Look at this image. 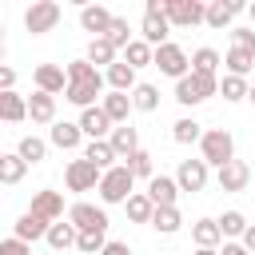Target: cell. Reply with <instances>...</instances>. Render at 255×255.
<instances>
[{
    "label": "cell",
    "instance_id": "obj_11",
    "mask_svg": "<svg viewBox=\"0 0 255 255\" xmlns=\"http://www.w3.org/2000/svg\"><path fill=\"white\" fill-rule=\"evenodd\" d=\"M32 80H36V92H48V96L68 92V68H60V64H40L32 72Z\"/></svg>",
    "mask_w": 255,
    "mask_h": 255
},
{
    "label": "cell",
    "instance_id": "obj_50",
    "mask_svg": "<svg viewBox=\"0 0 255 255\" xmlns=\"http://www.w3.org/2000/svg\"><path fill=\"white\" fill-rule=\"evenodd\" d=\"M195 255H219V251H211V247H199V251H195Z\"/></svg>",
    "mask_w": 255,
    "mask_h": 255
},
{
    "label": "cell",
    "instance_id": "obj_36",
    "mask_svg": "<svg viewBox=\"0 0 255 255\" xmlns=\"http://www.w3.org/2000/svg\"><path fill=\"white\" fill-rule=\"evenodd\" d=\"M104 40H108V44H112V48H116V52H124V48H128V44H131V40H135V36H131V28H128V20H124V16H116V20H112V28H108V36H104Z\"/></svg>",
    "mask_w": 255,
    "mask_h": 255
},
{
    "label": "cell",
    "instance_id": "obj_40",
    "mask_svg": "<svg viewBox=\"0 0 255 255\" xmlns=\"http://www.w3.org/2000/svg\"><path fill=\"white\" fill-rule=\"evenodd\" d=\"M131 104H135L139 112H155V108H159V88H155V84H139V88L131 92Z\"/></svg>",
    "mask_w": 255,
    "mask_h": 255
},
{
    "label": "cell",
    "instance_id": "obj_16",
    "mask_svg": "<svg viewBox=\"0 0 255 255\" xmlns=\"http://www.w3.org/2000/svg\"><path fill=\"white\" fill-rule=\"evenodd\" d=\"M28 211L44 215L48 223H60V219H64V195H60V191H52V187H44V191H36V195H32V207H28Z\"/></svg>",
    "mask_w": 255,
    "mask_h": 255
},
{
    "label": "cell",
    "instance_id": "obj_39",
    "mask_svg": "<svg viewBox=\"0 0 255 255\" xmlns=\"http://www.w3.org/2000/svg\"><path fill=\"white\" fill-rule=\"evenodd\" d=\"M88 60H92L96 68H100V64H104V68H112V64H116V48L100 36V40H92V44H88Z\"/></svg>",
    "mask_w": 255,
    "mask_h": 255
},
{
    "label": "cell",
    "instance_id": "obj_29",
    "mask_svg": "<svg viewBox=\"0 0 255 255\" xmlns=\"http://www.w3.org/2000/svg\"><path fill=\"white\" fill-rule=\"evenodd\" d=\"M76 239H80V231L72 223H64V219L48 227V247L52 251H68V247H76Z\"/></svg>",
    "mask_w": 255,
    "mask_h": 255
},
{
    "label": "cell",
    "instance_id": "obj_7",
    "mask_svg": "<svg viewBox=\"0 0 255 255\" xmlns=\"http://www.w3.org/2000/svg\"><path fill=\"white\" fill-rule=\"evenodd\" d=\"M163 12L175 28H195L207 24V4L203 0H163Z\"/></svg>",
    "mask_w": 255,
    "mask_h": 255
},
{
    "label": "cell",
    "instance_id": "obj_24",
    "mask_svg": "<svg viewBox=\"0 0 255 255\" xmlns=\"http://www.w3.org/2000/svg\"><path fill=\"white\" fill-rule=\"evenodd\" d=\"M0 120H4V124L28 120V100H24L20 92H0Z\"/></svg>",
    "mask_w": 255,
    "mask_h": 255
},
{
    "label": "cell",
    "instance_id": "obj_23",
    "mask_svg": "<svg viewBox=\"0 0 255 255\" xmlns=\"http://www.w3.org/2000/svg\"><path fill=\"white\" fill-rule=\"evenodd\" d=\"M48 139H52L60 151H76V147H80V139H84V131H80V124H68V120H60V124H52Z\"/></svg>",
    "mask_w": 255,
    "mask_h": 255
},
{
    "label": "cell",
    "instance_id": "obj_45",
    "mask_svg": "<svg viewBox=\"0 0 255 255\" xmlns=\"http://www.w3.org/2000/svg\"><path fill=\"white\" fill-rule=\"evenodd\" d=\"M0 255H32V243H24V239L8 235V239L0 243Z\"/></svg>",
    "mask_w": 255,
    "mask_h": 255
},
{
    "label": "cell",
    "instance_id": "obj_13",
    "mask_svg": "<svg viewBox=\"0 0 255 255\" xmlns=\"http://www.w3.org/2000/svg\"><path fill=\"white\" fill-rule=\"evenodd\" d=\"M112 20H116V16H112L104 4H84V8H80V28H84V32H92V40L108 36Z\"/></svg>",
    "mask_w": 255,
    "mask_h": 255
},
{
    "label": "cell",
    "instance_id": "obj_37",
    "mask_svg": "<svg viewBox=\"0 0 255 255\" xmlns=\"http://www.w3.org/2000/svg\"><path fill=\"white\" fill-rule=\"evenodd\" d=\"M16 151H20V155L28 159V167H32V163H40V159L48 155V143H44L40 135H24V139L16 143Z\"/></svg>",
    "mask_w": 255,
    "mask_h": 255
},
{
    "label": "cell",
    "instance_id": "obj_1",
    "mask_svg": "<svg viewBox=\"0 0 255 255\" xmlns=\"http://www.w3.org/2000/svg\"><path fill=\"white\" fill-rule=\"evenodd\" d=\"M104 84H108V80L100 76V68H96L88 56H84V60H72V64H68V92H64V100L76 104L80 112H88V108H96Z\"/></svg>",
    "mask_w": 255,
    "mask_h": 255
},
{
    "label": "cell",
    "instance_id": "obj_48",
    "mask_svg": "<svg viewBox=\"0 0 255 255\" xmlns=\"http://www.w3.org/2000/svg\"><path fill=\"white\" fill-rule=\"evenodd\" d=\"M239 243H243V247H247V251H251V255H255V223H251V227H247V231H243V239H239Z\"/></svg>",
    "mask_w": 255,
    "mask_h": 255
},
{
    "label": "cell",
    "instance_id": "obj_27",
    "mask_svg": "<svg viewBox=\"0 0 255 255\" xmlns=\"http://www.w3.org/2000/svg\"><path fill=\"white\" fill-rule=\"evenodd\" d=\"M24 171H28V159L20 155V151H4L0 155V183H20L24 179Z\"/></svg>",
    "mask_w": 255,
    "mask_h": 255
},
{
    "label": "cell",
    "instance_id": "obj_28",
    "mask_svg": "<svg viewBox=\"0 0 255 255\" xmlns=\"http://www.w3.org/2000/svg\"><path fill=\"white\" fill-rule=\"evenodd\" d=\"M84 159H92V163H96V167H100V171H112V167H116V159H120V155H116V151H112V143H108V139H92V143H88V147H84Z\"/></svg>",
    "mask_w": 255,
    "mask_h": 255
},
{
    "label": "cell",
    "instance_id": "obj_2",
    "mask_svg": "<svg viewBox=\"0 0 255 255\" xmlns=\"http://www.w3.org/2000/svg\"><path fill=\"white\" fill-rule=\"evenodd\" d=\"M199 159H203L207 167H227V163L235 159V139H231V131H227V128H207L203 139H199Z\"/></svg>",
    "mask_w": 255,
    "mask_h": 255
},
{
    "label": "cell",
    "instance_id": "obj_49",
    "mask_svg": "<svg viewBox=\"0 0 255 255\" xmlns=\"http://www.w3.org/2000/svg\"><path fill=\"white\" fill-rule=\"evenodd\" d=\"M219 255H251V251H247L243 243H223V251H219Z\"/></svg>",
    "mask_w": 255,
    "mask_h": 255
},
{
    "label": "cell",
    "instance_id": "obj_8",
    "mask_svg": "<svg viewBox=\"0 0 255 255\" xmlns=\"http://www.w3.org/2000/svg\"><path fill=\"white\" fill-rule=\"evenodd\" d=\"M155 68L163 72V76H171L175 84L183 80V76H191V56L179 48V44H163V48H155Z\"/></svg>",
    "mask_w": 255,
    "mask_h": 255
},
{
    "label": "cell",
    "instance_id": "obj_43",
    "mask_svg": "<svg viewBox=\"0 0 255 255\" xmlns=\"http://www.w3.org/2000/svg\"><path fill=\"white\" fill-rule=\"evenodd\" d=\"M76 247H80L84 255H100V251L108 247V231H80Z\"/></svg>",
    "mask_w": 255,
    "mask_h": 255
},
{
    "label": "cell",
    "instance_id": "obj_18",
    "mask_svg": "<svg viewBox=\"0 0 255 255\" xmlns=\"http://www.w3.org/2000/svg\"><path fill=\"white\" fill-rule=\"evenodd\" d=\"M108 143H112V151H116V155H120V159L128 163V159H131V155L139 151V131H135L131 124H120V128H116V131L108 135Z\"/></svg>",
    "mask_w": 255,
    "mask_h": 255
},
{
    "label": "cell",
    "instance_id": "obj_17",
    "mask_svg": "<svg viewBox=\"0 0 255 255\" xmlns=\"http://www.w3.org/2000/svg\"><path fill=\"white\" fill-rule=\"evenodd\" d=\"M48 219L44 215H36V211H24L20 219H16V227H12V235L16 239H24V243H36V239H48Z\"/></svg>",
    "mask_w": 255,
    "mask_h": 255
},
{
    "label": "cell",
    "instance_id": "obj_25",
    "mask_svg": "<svg viewBox=\"0 0 255 255\" xmlns=\"http://www.w3.org/2000/svg\"><path fill=\"white\" fill-rule=\"evenodd\" d=\"M100 108H104V112H108V120L120 128V124H128V112H131L135 104H131V96H128V92H108Z\"/></svg>",
    "mask_w": 255,
    "mask_h": 255
},
{
    "label": "cell",
    "instance_id": "obj_12",
    "mask_svg": "<svg viewBox=\"0 0 255 255\" xmlns=\"http://www.w3.org/2000/svg\"><path fill=\"white\" fill-rule=\"evenodd\" d=\"M76 124H80V131H84L88 139H108V135L116 131V124L108 120V112H104L100 104H96V108H88V112H80V120H76Z\"/></svg>",
    "mask_w": 255,
    "mask_h": 255
},
{
    "label": "cell",
    "instance_id": "obj_22",
    "mask_svg": "<svg viewBox=\"0 0 255 255\" xmlns=\"http://www.w3.org/2000/svg\"><path fill=\"white\" fill-rule=\"evenodd\" d=\"M28 116H32V124H56V96L32 92L28 96Z\"/></svg>",
    "mask_w": 255,
    "mask_h": 255
},
{
    "label": "cell",
    "instance_id": "obj_14",
    "mask_svg": "<svg viewBox=\"0 0 255 255\" xmlns=\"http://www.w3.org/2000/svg\"><path fill=\"white\" fill-rule=\"evenodd\" d=\"M175 183H179V191H203L207 187V163L203 159H179Z\"/></svg>",
    "mask_w": 255,
    "mask_h": 255
},
{
    "label": "cell",
    "instance_id": "obj_30",
    "mask_svg": "<svg viewBox=\"0 0 255 255\" xmlns=\"http://www.w3.org/2000/svg\"><path fill=\"white\" fill-rule=\"evenodd\" d=\"M219 96H223L227 104H239V100L251 96V84H247L243 76H231V72H227V76L219 80Z\"/></svg>",
    "mask_w": 255,
    "mask_h": 255
},
{
    "label": "cell",
    "instance_id": "obj_5",
    "mask_svg": "<svg viewBox=\"0 0 255 255\" xmlns=\"http://www.w3.org/2000/svg\"><path fill=\"white\" fill-rule=\"evenodd\" d=\"M167 12H163V0H147L143 4V24H139V40H147L151 48H163L167 44Z\"/></svg>",
    "mask_w": 255,
    "mask_h": 255
},
{
    "label": "cell",
    "instance_id": "obj_15",
    "mask_svg": "<svg viewBox=\"0 0 255 255\" xmlns=\"http://www.w3.org/2000/svg\"><path fill=\"white\" fill-rule=\"evenodd\" d=\"M215 183H219V191H247V183H251V167H247L243 159H231L227 167H219Z\"/></svg>",
    "mask_w": 255,
    "mask_h": 255
},
{
    "label": "cell",
    "instance_id": "obj_19",
    "mask_svg": "<svg viewBox=\"0 0 255 255\" xmlns=\"http://www.w3.org/2000/svg\"><path fill=\"white\" fill-rule=\"evenodd\" d=\"M243 8L247 4H239V0H211L207 4V28H227Z\"/></svg>",
    "mask_w": 255,
    "mask_h": 255
},
{
    "label": "cell",
    "instance_id": "obj_46",
    "mask_svg": "<svg viewBox=\"0 0 255 255\" xmlns=\"http://www.w3.org/2000/svg\"><path fill=\"white\" fill-rule=\"evenodd\" d=\"M100 255H131V247H128V243H120V239H108V247H104Z\"/></svg>",
    "mask_w": 255,
    "mask_h": 255
},
{
    "label": "cell",
    "instance_id": "obj_3",
    "mask_svg": "<svg viewBox=\"0 0 255 255\" xmlns=\"http://www.w3.org/2000/svg\"><path fill=\"white\" fill-rule=\"evenodd\" d=\"M207 96H219V76H199V72H191V76H183V80L175 84V100H179L183 108H195V104H203Z\"/></svg>",
    "mask_w": 255,
    "mask_h": 255
},
{
    "label": "cell",
    "instance_id": "obj_6",
    "mask_svg": "<svg viewBox=\"0 0 255 255\" xmlns=\"http://www.w3.org/2000/svg\"><path fill=\"white\" fill-rule=\"evenodd\" d=\"M100 179H104V171L92 163V159H72L68 167H64V183H68V191H100Z\"/></svg>",
    "mask_w": 255,
    "mask_h": 255
},
{
    "label": "cell",
    "instance_id": "obj_52",
    "mask_svg": "<svg viewBox=\"0 0 255 255\" xmlns=\"http://www.w3.org/2000/svg\"><path fill=\"white\" fill-rule=\"evenodd\" d=\"M247 100H251V104H255V84H251V96H247Z\"/></svg>",
    "mask_w": 255,
    "mask_h": 255
},
{
    "label": "cell",
    "instance_id": "obj_9",
    "mask_svg": "<svg viewBox=\"0 0 255 255\" xmlns=\"http://www.w3.org/2000/svg\"><path fill=\"white\" fill-rule=\"evenodd\" d=\"M60 24V4L56 0H36L28 12H24V28L32 32V36H44V32H52Z\"/></svg>",
    "mask_w": 255,
    "mask_h": 255
},
{
    "label": "cell",
    "instance_id": "obj_32",
    "mask_svg": "<svg viewBox=\"0 0 255 255\" xmlns=\"http://www.w3.org/2000/svg\"><path fill=\"white\" fill-rule=\"evenodd\" d=\"M151 227H155L159 235H175V231L183 227V215H179V207H155V215H151Z\"/></svg>",
    "mask_w": 255,
    "mask_h": 255
},
{
    "label": "cell",
    "instance_id": "obj_35",
    "mask_svg": "<svg viewBox=\"0 0 255 255\" xmlns=\"http://www.w3.org/2000/svg\"><path fill=\"white\" fill-rule=\"evenodd\" d=\"M171 139L175 143H199L203 139V124H195L191 116H183V120L171 124Z\"/></svg>",
    "mask_w": 255,
    "mask_h": 255
},
{
    "label": "cell",
    "instance_id": "obj_42",
    "mask_svg": "<svg viewBox=\"0 0 255 255\" xmlns=\"http://www.w3.org/2000/svg\"><path fill=\"white\" fill-rule=\"evenodd\" d=\"M128 171H131L135 179H147V183L155 179V167H151V155H147L143 147H139V151H135V155L128 159Z\"/></svg>",
    "mask_w": 255,
    "mask_h": 255
},
{
    "label": "cell",
    "instance_id": "obj_34",
    "mask_svg": "<svg viewBox=\"0 0 255 255\" xmlns=\"http://www.w3.org/2000/svg\"><path fill=\"white\" fill-rule=\"evenodd\" d=\"M219 64H223V60H219L215 48H195V52H191V72H199V76H215Z\"/></svg>",
    "mask_w": 255,
    "mask_h": 255
},
{
    "label": "cell",
    "instance_id": "obj_10",
    "mask_svg": "<svg viewBox=\"0 0 255 255\" xmlns=\"http://www.w3.org/2000/svg\"><path fill=\"white\" fill-rule=\"evenodd\" d=\"M68 223H72L76 231H108V211L80 199V203L68 207Z\"/></svg>",
    "mask_w": 255,
    "mask_h": 255
},
{
    "label": "cell",
    "instance_id": "obj_44",
    "mask_svg": "<svg viewBox=\"0 0 255 255\" xmlns=\"http://www.w3.org/2000/svg\"><path fill=\"white\" fill-rule=\"evenodd\" d=\"M231 48L255 52V28H231Z\"/></svg>",
    "mask_w": 255,
    "mask_h": 255
},
{
    "label": "cell",
    "instance_id": "obj_51",
    "mask_svg": "<svg viewBox=\"0 0 255 255\" xmlns=\"http://www.w3.org/2000/svg\"><path fill=\"white\" fill-rule=\"evenodd\" d=\"M247 16H251V24H255V4H247Z\"/></svg>",
    "mask_w": 255,
    "mask_h": 255
},
{
    "label": "cell",
    "instance_id": "obj_33",
    "mask_svg": "<svg viewBox=\"0 0 255 255\" xmlns=\"http://www.w3.org/2000/svg\"><path fill=\"white\" fill-rule=\"evenodd\" d=\"M124 64H131V68H143V64H155V48H151L147 40H131V44L124 48Z\"/></svg>",
    "mask_w": 255,
    "mask_h": 255
},
{
    "label": "cell",
    "instance_id": "obj_31",
    "mask_svg": "<svg viewBox=\"0 0 255 255\" xmlns=\"http://www.w3.org/2000/svg\"><path fill=\"white\" fill-rule=\"evenodd\" d=\"M124 207H128V219L131 223H151V215H155V203L147 199V191H135Z\"/></svg>",
    "mask_w": 255,
    "mask_h": 255
},
{
    "label": "cell",
    "instance_id": "obj_38",
    "mask_svg": "<svg viewBox=\"0 0 255 255\" xmlns=\"http://www.w3.org/2000/svg\"><path fill=\"white\" fill-rule=\"evenodd\" d=\"M251 68H255V52H243V48H231V52H227V72H231V76H243V80H247Z\"/></svg>",
    "mask_w": 255,
    "mask_h": 255
},
{
    "label": "cell",
    "instance_id": "obj_26",
    "mask_svg": "<svg viewBox=\"0 0 255 255\" xmlns=\"http://www.w3.org/2000/svg\"><path fill=\"white\" fill-rule=\"evenodd\" d=\"M191 239H195V247H219L223 243V231H219V219H195L191 223Z\"/></svg>",
    "mask_w": 255,
    "mask_h": 255
},
{
    "label": "cell",
    "instance_id": "obj_41",
    "mask_svg": "<svg viewBox=\"0 0 255 255\" xmlns=\"http://www.w3.org/2000/svg\"><path fill=\"white\" fill-rule=\"evenodd\" d=\"M247 227H251V223L243 219V211H223V215H219V231H223L227 239H235V235L243 239V231H247Z\"/></svg>",
    "mask_w": 255,
    "mask_h": 255
},
{
    "label": "cell",
    "instance_id": "obj_47",
    "mask_svg": "<svg viewBox=\"0 0 255 255\" xmlns=\"http://www.w3.org/2000/svg\"><path fill=\"white\" fill-rule=\"evenodd\" d=\"M12 84H16V72L4 64V68H0V92H12Z\"/></svg>",
    "mask_w": 255,
    "mask_h": 255
},
{
    "label": "cell",
    "instance_id": "obj_4",
    "mask_svg": "<svg viewBox=\"0 0 255 255\" xmlns=\"http://www.w3.org/2000/svg\"><path fill=\"white\" fill-rule=\"evenodd\" d=\"M135 175L128 171V163H116L112 171H104V179H100V199L104 203H128L135 191Z\"/></svg>",
    "mask_w": 255,
    "mask_h": 255
},
{
    "label": "cell",
    "instance_id": "obj_20",
    "mask_svg": "<svg viewBox=\"0 0 255 255\" xmlns=\"http://www.w3.org/2000/svg\"><path fill=\"white\" fill-rule=\"evenodd\" d=\"M175 195H179V183H175L171 175H155V179L147 183V199H151L155 207H175Z\"/></svg>",
    "mask_w": 255,
    "mask_h": 255
},
{
    "label": "cell",
    "instance_id": "obj_21",
    "mask_svg": "<svg viewBox=\"0 0 255 255\" xmlns=\"http://www.w3.org/2000/svg\"><path fill=\"white\" fill-rule=\"evenodd\" d=\"M104 80H108L112 92H135V88H139V84H135V68L124 64V60H116V64L104 72Z\"/></svg>",
    "mask_w": 255,
    "mask_h": 255
}]
</instances>
